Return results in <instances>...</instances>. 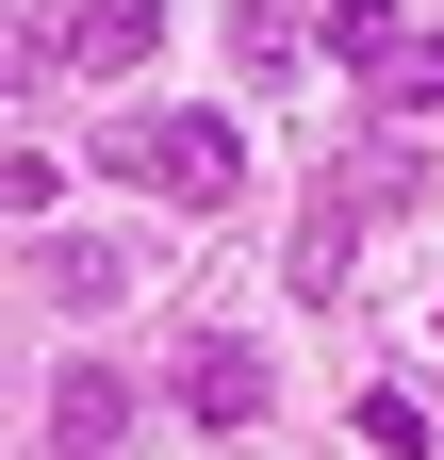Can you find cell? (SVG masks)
Instances as JSON below:
<instances>
[{"label":"cell","mask_w":444,"mask_h":460,"mask_svg":"<svg viewBox=\"0 0 444 460\" xmlns=\"http://www.w3.org/2000/svg\"><path fill=\"white\" fill-rule=\"evenodd\" d=\"M412 181H428V148H412V132H378V148H329V181H313V214H297V247H280V279H297V296H346L362 230L395 214Z\"/></svg>","instance_id":"6da1fadb"},{"label":"cell","mask_w":444,"mask_h":460,"mask_svg":"<svg viewBox=\"0 0 444 460\" xmlns=\"http://www.w3.org/2000/svg\"><path fill=\"white\" fill-rule=\"evenodd\" d=\"M99 181L116 198H231L247 181V132L231 115H116V132H99Z\"/></svg>","instance_id":"7a4b0ae2"},{"label":"cell","mask_w":444,"mask_h":460,"mask_svg":"<svg viewBox=\"0 0 444 460\" xmlns=\"http://www.w3.org/2000/svg\"><path fill=\"white\" fill-rule=\"evenodd\" d=\"M263 394H280V362H263L247 329H198V345H182V411H198L214 444H231V428H263Z\"/></svg>","instance_id":"3957f363"},{"label":"cell","mask_w":444,"mask_h":460,"mask_svg":"<svg viewBox=\"0 0 444 460\" xmlns=\"http://www.w3.org/2000/svg\"><path fill=\"white\" fill-rule=\"evenodd\" d=\"M116 444H132V378L116 362H67L49 411H33V460H116Z\"/></svg>","instance_id":"277c9868"},{"label":"cell","mask_w":444,"mask_h":460,"mask_svg":"<svg viewBox=\"0 0 444 460\" xmlns=\"http://www.w3.org/2000/svg\"><path fill=\"white\" fill-rule=\"evenodd\" d=\"M116 296H132L116 230H33V313H116Z\"/></svg>","instance_id":"5b68a950"},{"label":"cell","mask_w":444,"mask_h":460,"mask_svg":"<svg viewBox=\"0 0 444 460\" xmlns=\"http://www.w3.org/2000/svg\"><path fill=\"white\" fill-rule=\"evenodd\" d=\"M164 49V0H83L67 17V66H148Z\"/></svg>","instance_id":"8992f818"},{"label":"cell","mask_w":444,"mask_h":460,"mask_svg":"<svg viewBox=\"0 0 444 460\" xmlns=\"http://www.w3.org/2000/svg\"><path fill=\"white\" fill-rule=\"evenodd\" d=\"M297 49H329V0H247L231 17V66H263V83H280Z\"/></svg>","instance_id":"52a82bcc"},{"label":"cell","mask_w":444,"mask_h":460,"mask_svg":"<svg viewBox=\"0 0 444 460\" xmlns=\"http://www.w3.org/2000/svg\"><path fill=\"white\" fill-rule=\"evenodd\" d=\"M362 99H378V115H395V132H412V115H444V33H412V49H395V66H362Z\"/></svg>","instance_id":"ba28073f"},{"label":"cell","mask_w":444,"mask_h":460,"mask_svg":"<svg viewBox=\"0 0 444 460\" xmlns=\"http://www.w3.org/2000/svg\"><path fill=\"white\" fill-rule=\"evenodd\" d=\"M395 49H412L395 0H329V66H395Z\"/></svg>","instance_id":"9c48e42d"}]
</instances>
